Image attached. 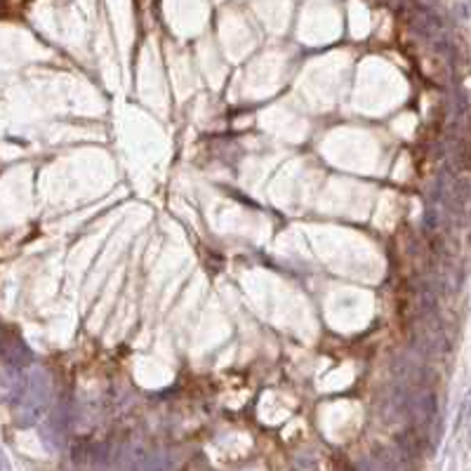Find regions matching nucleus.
<instances>
[{"instance_id":"1","label":"nucleus","mask_w":471,"mask_h":471,"mask_svg":"<svg viewBox=\"0 0 471 471\" xmlns=\"http://www.w3.org/2000/svg\"><path fill=\"white\" fill-rule=\"evenodd\" d=\"M332 469H334V471H358L349 460H346V457H334Z\"/></svg>"},{"instance_id":"2","label":"nucleus","mask_w":471,"mask_h":471,"mask_svg":"<svg viewBox=\"0 0 471 471\" xmlns=\"http://www.w3.org/2000/svg\"><path fill=\"white\" fill-rule=\"evenodd\" d=\"M0 471H12V464H10L8 455H5L3 448H0Z\"/></svg>"}]
</instances>
